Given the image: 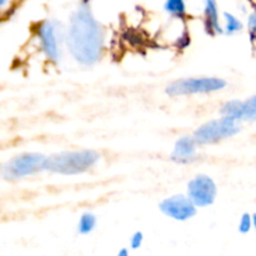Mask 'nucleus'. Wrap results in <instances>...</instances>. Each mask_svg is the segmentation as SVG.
Returning a JSON list of instances; mask_svg holds the SVG:
<instances>
[{
	"label": "nucleus",
	"mask_w": 256,
	"mask_h": 256,
	"mask_svg": "<svg viewBox=\"0 0 256 256\" xmlns=\"http://www.w3.org/2000/svg\"><path fill=\"white\" fill-rule=\"evenodd\" d=\"M224 25H222V29H224V34L229 35V36H232V35H235L236 32H242V20L238 19L236 16H235L234 14H232V12H224Z\"/></svg>",
	"instance_id": "nucleus-13"
},
{
	"label": "nucleus",
	"mask_w": 256,
	"mask_h": 256,
	"mask_svg": "<svg viewBox=\"0 0 256 256\" xmlns=\"http://www.w3.org/2000/svg\"><path fill=\"white\" fill-rule=\"evenodd\" d=\"M164 10L172 16L184 19L186 15V4L185 0H165Z\"/></svg>",
	"instance_id": "nucleus-12"
},
{
	"label": "nucleus",
	"mask_w": 256,
	"mask_h": 256,
	"mask_svg": "<svg viewBox=\"0 0 256 256\" xmlns=\"http://www.w3.org/2000/svg\"><path fill=\"white\" fill-rule=\"evenodd\" d=\"M198 145L199 144L194 139V136L185 135V136L180 138L174 145L172 159L178 164H190L196 160Z\"/></svg>",
	"instance_id": "nucleus-9"
},
{
	"label": "nucleus",
	"mask_w": 256,
	"mask_h": 256,
	"mask_svg": "<svg viewBox=\"0 0 256 256\" xmlns=\"http://www.w3.org/2000/svg\"><path fill=\"white\" fill-rule=\"evenodd\" d=\"M8 0H0V8L2 6V5H5V2H6Z\"/></svg>",
	"instance_id": "nucleus-23"
},
{
	"label": "nucleus",
	"mask_w": 256,
	"mask_h": 256,
	"mask_svg": "<svg viewBox=\"0 0 256 256\" xmlns=\"http://www.w3.org/2000/svg\"><path fill=\"white\" fill-rule=\"evenodd\" d=\"M96 226V216L92 212H84L78 222V232L82 235H88Z\"/></svg>",
	"instance_id": "nucleus-14"
},
{
	"label": "nucleus",
	"mask_w": 256,
	"mask_h": 256,
	"mask_svg": "<svg viewBox=\"0 0 256 256\" xmlns=\"http://www.w3.org/2000/svg\"><path fill=\"white\" fill-rule=\"evenodd\" d=\"M118 255H119V256H129V250H128V249H122V250H119V252H118Z\"/></svg>",
	"instance_id": "nucleus-20"
},
{
	"label": "nucleus",
	"mask_w": 256,
	"mask_h": 256,
	"mask_svg": "<svg viewBox=\"0 0 256 256\" xmlns=\"http://www.w3.org/2000/svg\"><path fill=\"white\" fill-rule=\"evenodd\" d=\"M248 32L252 46L256 45V4L252 5V12L248 16Z\"/></svg>",
	"instance_id": "nucleus-16"
},
{
	"label": "nucleus",
	"mask_w": 256,
	"mask_h": 256,
	"mask_svg": "<svg viewBox=\"0 0 256 256\" xmlns=\"http://www.w3.org/2000/svg\"><path fill=\"white\" fill-rule=\"evenodd\" d=\"M190 42H192V39H190V34L189 32H184L180 34V36L178 38L176 42H175V46L178 48V49H186L188 46L190 45Z\"/></svg>",
	"instance_id": "nucleus-18"
},
{
	"label": "nucleus",
	"mask_w": 256,
	"mask_h": 256,
	"mask_svg": "<svg viewBox=\"0 0 256 256\" xmlns=\"http://www.w3.org/2000/svg\"><path fill=\"white\" fill-rule=\"evenodd\" d=\"M222 116L230 118L236 122L244 120V102L242 100H230L222 106Z\"/></svg>",
	"instance_id": "nucleus-11"
},
{
	"label": "nucleus",
	"mask_w": 256,
	"mask_h": 256,
	"mask_svg": "<svg viewBox=\"0 0 256 256\" xmlns=\"http://www.w3.org/2000/svg\"><path fill=\"white\" fill-rule=\"evenodd\" d=\"M238 229H239V232H242V234H248V232L252 229V215L248 214V212L242 214V219H240V222H239V228H238Z\"/></svg>",
	"instance_id": "nucleus-17"
},
{
	"label": "nucleus",
	"mask_w": 256,
	"mask_h": 256,
	"mask_svg": "<svg viewBox=\"0 0 256 256\" xmlns=\"http://www.w3.org/2000/svg\"><path fill=\"white\" fill-rule=\"evenodd\" d=\"M244 120L256 122V94L244 102Z\"/></svg>",
	"instance_id": "nucleus-15"
},
{
	"label": "nucleus",
	"mask_w": 256,
	"mask_h": 256,
	"mask_svg": "<svg viewBox=\"0 0 256 256\" xmlns=\"http://www.w3.org/2000/svg\"><path fill=\"white\" fill-rule=\"evenodd\" d=\"M105 32L102 24L90 12L89 5L80 4L72 14L66 32V45L70 55L79 64L92 66L96 64L104 52Z\"/></svg>",
	"instance_id": "nucleus-1"
},
{
	"label": "nucleus",
	"mask_w": 256,
	"mask_h": 256,
	"mask_svg": "<svg viewBox=\"0 0 256 256\" xmlns=\"http://www.w3.org/2000/svg\"><path fill=\"white\" fill-rule=\"evenodd\" d=\"M38 39L40 42V48L52 62H58L62 58L60 50V30L58 24L52 20H45L40 22L36 28Z\"/></svg>",
	"instance_id": "nucleus-6"
},
{
	"label": "nucleus",
	"mask_w": 256,
	"mask_h": 256,
	"mask_svg": "<svg viewBox=\"0 0 256 256\" xmlns=\"http://www.w3.org/2000/svg\"><path fill=\"white\" fill-rule=\"evenodd\" d=\"M204 30L209 36H216L218 34H224L220 24L219 8L216 0H204V18H202Z\"/></svg>",
	"instance_id": "nucleus-10"
},
{
	"label": "nucleus",
	"mask_w": 256,
	"mask_h": 256,
	"mask_svg": "<svg viewBox=\"0 0 256 256\" xmlns=\"http://www.w3.org/2000/svg\"><path fill=\"white\" fill-rule=\"evenodd\" d=\"M196 205L189 196L185 195H172L162 200L159 209L165 216L176 222H186L196 215Z\"/></svg>",
	"instance_id": "nucleus-8"
},
{
	"label": "nucleus",
	"mask_w": 256,
	"mask_h": 256,
	"mask_svg": "<svg viewBox=\"0 0 256 256\" xmlns=\"http://www.w3.org/2000/svg\"><path fill=\"white\" fill-rule=\"evenodd\" d=\"M216 194V184L208 175H196L188 184V196L198 208H206L214 204Z\"/></svg>",
	"instance_id": "nucleus-7"
},
{
	"label": "nucleus",
	"mask_w": 256,
	"mask_h": 256,
	"mask_svg": "<svg viewBox=\"0 0 256 256\" xmlns=\"http://www.w3.org/2000/svg\"><path fill=\"white\" fill-rule=\"evenodd\" d=\"M226 86V82L222 78L216 76H202V78H185L168 85L166 92L169 96H184V95L195 94H210L219 92Z\"/></svg>",
	"instance_id": "nucleus-3"
},
{
	"label": "nucleus",
	"mask_w": 256,
	"mask_h": 256,
	"mask_svg": "<svg viewBox=\"0 0 256 256\" xmlns=\"http://www.w3.org/2000/svg\"><path fill=\"white\" fill-rule=\"evenodd\" d=\"M252 229L256 230V212L252 215Z\"/></svg>",
	"instance_id": "nucleus-21"
},
{
	"label": "nucleus",
	"mask_w": 256,
	"mask_h": 256,
	"mask_svg": "<svg viewBox=\"0 0 256 256\" xmlns=\"http://www.w3.org/2000/svg\"><path fill=\"white\" fill-rule=\"evenodd\" d=\"M46 156L39 152H25L12 158L0 169V175L8 180H18L45 170Z\"/></svg>",
	"instance_id": "nucleus-4"
},
{
	"label": "nucleus",
	"mask_w": 256,
	"mask_h": 256,
	"mask_svg": "<svg viewBox=\"0 0 256 256\" xmlns=\"http://www.w3.org/2000/svg\"><path fill=\"white\" fill-rule=\"evenodd\" d=\"M144 242V234L142 232H136L134 235L132 236V240H130V246L132 249H139L140 246Z\"/></svg>",
	"instance_id": "nucleus-19"
},
{
	"label": "nucleus",
	"mask_w": 256,
	"mask_h": 256,
	"mask_svg": "<svg viewBox=\"0 0 256 256\" xmlns=\"http://www.w3.org/2000/svg\"><path fill=\"white\" fill-rule=\"evenodd\" d=\"M82 5H90V0H82Z\"/></svg>",
	"instance_id": "nucleus-22"
},
{
	"label": "nucleus",
	"mask_w": 256,
	"mask_h": 256,
	"mask_svg": "<svg viewBox=\"0 0 256 256\" xmlns=\"http://www.w3.org/2000/svg\"><path fill=\"white\" fill-rule=\"evenodd\" d=\"M239 122L230 118L222 116L202 124L195 130L192 136L199 145L216 144L222 140L235 136L240 132Z\"/></svg>",
	"instance_id": "nucleus-5"
},
{
	"label": "nucleus",
	"mask_w": 256,
	"mask_h": 256,
	"mask_svg": "<svg viewBox=\"0 0 256 256\" xmlns=\"http://www.w3.org/2000/svg\"><path fill=\"white\" fill-rule=\"evenodd\" d=\"M100 154L95 150H75L62 152L46 156L45 170L60 175H79L96 165Z\"/></svg>",
	"instance_id": "nucleus-2"
}]
</instances>
